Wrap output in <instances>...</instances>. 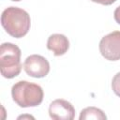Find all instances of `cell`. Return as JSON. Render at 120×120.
Instances as JSON below:
<instances>
[{"label":"cell","mask_w":120,"mask_h":120,"mask_svg":"<svg viewBox=\"0 0 120 120\" xmlns=\"http://www.w3.org/2000/svg\"><path fill=\"white\" fill-rule=\"evenodd\" d=\"M1 23L8 35L15 38H21L28 33L31 20L24 9L18 7H9L2 12Z\"/></svg>","instance_id":"cell-1"},{"label":"cell","mask_w":120,"mask_h":120,"mask_svg":"<svg viewBox=\"0 0 120 120\" xmlns=\"http://www.w3.org/2000/svg\"><path fill=\"white\" fill-rule=\"evenodd\" d=\"M11 96L17 105L22 108L38 106L43 100V90L36 83L20 81L11 88Z\"/></svg>","instance_id":"cell-2"},{"label":"cell","mask_w":120,"mask_h":120,"mask_svg":"<svg viewBox=\"0 0 120 120\" xmlns=\"http://www.w3.org/2000/svg\"><path fill=\"white\" fill-rule=\"evenodd\" d=\"M21 50L13 43H3L0 47V70L3 77L11 79L22 70Z\"/></svg>","instance_id":"cell-3"},{"label":"cell","mask_w":120,"mask_h":120,"mask_svg":"<svg viewBox=\"0 0 120 120\" xmlns=\"http://www.w3.org/2000/svg\"><path fill=\"white\" fill-rule=\"evenodd\" d=\"M99 52L109 61L120 60V31H113L103 37L99 42Z\"/></svg>","instance_id":"cell-4"},{"label":"cell","mask_w":120,"mask_h":120,"mask_svg":"<svg viewBox=\"0 0 120 120\" xmlns=\"http://www.w3.org/2000/svg\"><path fill=\"white\" fill-rule=\"evenodd\" d=\"M23 69L31 77L43 78L50 71V64L45 57L39 54H32L25 59Z\"/></svg>","instance_id":"cell-5"},{"label":"cell","mask_w":120,"mask_h":120,"mask_svg":"<svg viewBox=\"0 0 120 120\" xmlns=\"http://www.w3.org/2000/svg\"><path fill=\"white\" fill-rule=\"evenodd\" d=\"M49 114L54 120H72L75 117V109L68 100L58 98L50 104Z\"/></svg>","instance_id":"cell-6"},{"label":"cell","mask_w":120,"mask_h":120,"mask_svg":"<svg viewBox=\"0 0 120 120\" xmlns=\"http://www.w3.org/2000/svg\"><path fill=\"white\" fill-rule=\"evenodd\" d=\"M47 48L53 52L55 56L65 54L69 48L68 38L62 34H52L47 40Z\"/></svg>","instance_id":"cell-7"},{"label":"cell","mask_w":120,"mask_h":120,"mask_svg":"<svg viewBox=\"0 0 120 120\" xmlns=\"http://www.w3.org/2000/svg\"><path fill=\"white\" fill-rule=\"evenodd\" d=\"M80 120H86V119H95V120H105L107 119L106 114L98 108L96 107H87L81 112Z\"/></svg>","instance_id":"cell-8"},{"label":"cell","mask_w":120,"mask_h":120,"mask_svg":"<svg viewBox=\"0 0 120 120\" xmlns=\"http://www.w3.org/2000/svg\"><path fill=\"white\" fill-rule=\"evenodd\" d=\"M112 88L114 94L120 97V72L116 73L112 80Z\"/></svg>","instance_id":"cell-9"},{"label":"cell","mask_w":120,"mask_h":120,"mask_svg":"<svg viewBox=\"0 0 120 120\" xmlns=\"http://www.w3.org/2000/svg\"><path fill=\"white\" fill-rule=\"evenodd\" d=\"M95 3H98V4H101V5H105V6H109V5H112L113 4L116 0H91Z\"/></svg>","instance_id":"cell-10"},{"label":"cell","mask_w":120,"mask_h":120,"mask_svg":"<svg viewBox=\"0 0 120 120\" xmlns=\"http://www.w3.org/2000/svg\"><path fill=\"white\" fill-rule=\"evenodd\" d=\"M113 17H114L115 22H116L118 24H120V6L115 8V10H114V12H113Z\"/></svg>","instance_id":"cell-11"},{"label":"cell","mask_w":120,"mask_h":120,"mask_svg":"<svg viewBox=\"0 0 120 120\" xmlns=\"http://www.w3.org/2000/svg\"><path fill=\"white\" fill-rule=\"evenodd\" d=\"M11 1H14V2H19V1H21V0H11Z\"/></svg>","instance_id":"cell-12"}]
</instances>
